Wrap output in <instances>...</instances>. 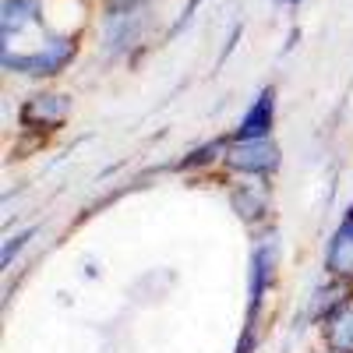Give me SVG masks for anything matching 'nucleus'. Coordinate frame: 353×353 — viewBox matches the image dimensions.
<instances>
[{
    "label": "nucleus",
    "instance_id": "4",
    "mask_svg": "<svg viewBox=\"0 0 353 353\" xmlns=\"http://www.w3.org/2000/svg\"><path fill=\"white\" fill-rule=\"evenodd\" d=\"M223 163L248 176H265L279 166V149L269 138H233L223 149Z\"/></svg>",
    "mask_w": 353,
    "mask_h": 353
},
{
    "label": "nucleus",
    "instance_id": "3",
    "mask_svg": "<svg viewBox=\"0 0 353 353\" xmlns=\"http://www.w3.org/2000/svg\"><path fill=\"white\" fill-rule=\"evenodd\" d=\"M32 36L36 46L50 39L46 32V4L43 0H0V50H14Z\"/></svg>",
    "mask_w": 353,
    "mask_h": 353
},
{
    "label": "nucleus",
    "instance_id": "11",
    "mask_svg": "<svg viewBox=\"0 0 353 353\" xmlns=\"http://www.w3.org/2000/svg\"><path fill=\"white\" fill-rule=\"evenodd\" d=\"M201 8V0H188V4H184V11H181V18H176V25H173V32H181V28L194 18V11Z\"/></svg>",
    "mask_w": 353,
    "mask_h": 353
},
{
    "label": "nucleus",
    "instance_id": "10",
    "mask_svg": "<svg viewBox=\"0 0 353 353\" xmlns=\"http://www.w3.org/2000/svg\"><path fill=\"white\" fill-rule=\"evenodd\" d=\"M332 350L339 353H353V301H343L332 314H329V329H325Z\"/></svg>",
    "mask_w": 353,
    "mask_h": 353
},
{
    "label": "nucleus",
    "instance_id": "7",
    "mask_svg": "<svg viewBox=\"0 0 353 353\" xmlns=\"http://www.w3.org/2000/svg\"><path fill=\"white\" fill-rule=\"evenodd\" d=\"M269 205H272V194L261 184V176H251V184L233 191V209H237L241 219H248V223H258L265 212H269Z\"/></svg>",
    "mask_w": 353,
    "mask_h": 353
},
{
    "label": "nucleus",
    "instance_id": "12",
    "mask_svg": "<svg viewBox=\"0 0 353 353\" xmlns=\"http://www.w3.org/2000/svg\"><path fill=\"white\" fill-rule=\"evenodd\" d=\"M343 226L353 233V205H350V209H346V219H343Z\"/></svg>",
    "mask_w": 353,
    "mask_h": 353
},
{
    "label": "nucleus",
    "instance_id": "6",
    "mask_svg": "<svg viewBox=\"0 0 353 353\" xmlns=\"http://www.w3.org/2000/svg\"><path fill=\"white\" fill-rule=\"evenodd\" d=\"M272 124H276V88L265 85L254 96L251 110L244 113V121H241V128H237L233 138H269Z\"/></svg>",
    "mask_w": 353,
    "mask_h": 353
},
{
    "label": "nucleus",
    "instance_id": "8",
    "mask_svg": "<svg viewBox=\"0 0 353 353\" xmlns=\"http://www.w3.org/2000/svg\"><path fill=\"white\" fill-rule=\"evenodd\" d=\"M251 311H258L261 297H265V290H269V283L276 279V244H261L254 251V261H251Z\"/></svg>",
    "mask_w": 353,
    "mask_h": 353
},
{
    "label": "nucleus",
    "instance_id": "9",
    "mask_svg": "<svg viewBox=\"0 0 353 353\" xmlns=\"http://www.w3.org/2000/svg\"><path fill=\"white\" fill-rule=\"evenodd\" d=\"M325 269L336 279H353V233L346 226L332 233V241L325 248Z\"/></svg>",
    "mask_w": 353,
    "mask_h": 353
},
{
    "label": "nucleus",
    "instance_id": "13",
    "mask_svg": "<svg viewBox=\"0 0 353 353\" xmlns=\"http://www.w3.org/2000/svg\"><path fill=\"white\" fill-rule=\"evenodd\" d=\"M276 4H283V8H297V4H304V0H276Z\"/></svg>",
    "mask_w": 353,
    "mask_h": 353
},
{
    "label": "nucleus",
    "instance_id": "5",
    "mask_svg": "<svg viewBox=\"0 0 353 353\" xmlns=\"http://www.w3.org/2000/svg\"><path fill=\"white\" fill-rule=\"evenodd\" d=\"M68 113H71L68 96H32L21 106V121H25V128L50 131V128H61L68 121Z\"/></svg>",
    "mask_w": 353,
    "mask_h": 353
},
{
    "label": "nucleus",
    "instance_id": "2",
    "mask_svg": "<svg viewBox=\"0 0 353 353\" xmlns=\"http://www.w3.org/2000/svg\"><path fill=\"white\" fill-rule=\"evenodd\" d=\"M78 57V36H50L46 43L18 53H0V64L25 78H53Z\"/></svg>",
    "mask_w": 353,
    "mask_h": 353
},
{
    "label": "nucleus",
    "instance_id": "1",
    "mask_svg": "<svg viewBox=\"0 0 353 353\" xmlns=\"http://www.w3.org/2000/svg\"><path fill=\"white\" fill-rule=\"evenodd\" d=\"M152 25V0H106L103 14V53L124 57L128 50L141 46Z\"/></svg>",
    "mask_w": 353,
    "mask_h": 353
}]
</instances>
